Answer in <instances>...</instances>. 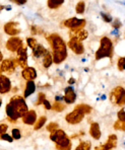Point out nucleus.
I'll return each mask as SVG.
<instances>
[{
	"label": "nucleus",
	"mask_w": 125,
	"mask_h": 150,
	"mask_svg": "<svg viewBox=\"0 0 125 150\" xmlns=\"http://www.w3.org/2000/svg\"><path fill=\"white\" fill-rule=\"evenodd\" d=\"M47 40L53 48V63L61 64L67 58V47L65 42L57 34L49 35Z\"/></svg>",
	"instance_id": "nucleus-1"
},
{
	"label": "nucleus",
	"mask_w": 125,
	"mask_h": 150,
	"mask_svg": "<svg viewBox=\"0 0 125 150\" xmlns=\"http://www.w3.org/2000/svg\"><path fill=\"white\" fill-rule=\"evenodd\" d=\"M113 55V43L108 37H103L100 41V47L96 52V60L103 58H111Z\"/></svg>",
	"instance_id": "nucleus-2"
},
{
	"label": "nucleus",
	"mask_w": 125,
	"mask_h": 150,
	"mask_svg": "<svg viewBox=\"0 0 125 150\" xmlns=\"http://www.w3.org/2000/svg\"><path fill=\"white\" fill-rule=\"evenodd\" d=\"M9 105H11L12 107L15 109V111L19 114V116L23 117L28 111V107L25 100V98L21 96H14L10 98Z\"/></svg>",
	"instance_id": "nucleus-3"
},
{
	"label": "nucleus",
	"mask_w": 125,
	"mask_h": 150,
	"mask_svg": "<svg viewBox=\"0 0 125 150\" xmlns=\"http://www.w3.org/2000/svg\"><path fill=\"white\" fill-rule=\"evenodd\" d=\"M110 100L114 105L123 107L125 103V90L123 87L117 86L110 92Z\"/></svg>",
	"instance_id": "nucleus-4"
},
{
	"label": "nucleus",
	"mask_w": 125,
	"mask_h": 150,
	"mask_svg": "<svg viewBox=\"0 0 125 150\" xmlns=\"http://www.w3.org/2000/svg\"><path fill=\"white\" fill-rule=\"evenodd\" d=\"M63 25L65 28H70L71 34H75L76 32L82 30L83 26L85 25V21L82 18H77V17H71L63 21Z\"/></svg>",
	"instance_id": "nucleus-5"
},
{
	"label": "nucleus",
	"mask_w": 125,
	"mask_h": 150,
	"mask_svg": "<svg viewBox=\"0 0 125 150\" xmlns=\"http://www.w3.org/2000/svg\"><path fill=\"white\" fill-rule=\"evenodd\" d=\"M85 115V112L76 105L73 111L70 112L69 114H67L66 116H65V121L70 125H77L83 120Z\"/></svg>",
	"instance_id": "nucleus-6"
},
{
	"label": "nucleus",
	"mask_w": 125,
	"mask_h": 150,
	"mask_svg": "<svg viewBox=\"0 0 125 150\" xmlns=\"http://www.w3.org/2000/svg\"><path fill=\"white\" fill-rule=\"evenodd\" d=\"M67 45H68L69 49L76 55H82L85 52V47H83L82 43L80 41H78L77 39H75L74 37H71V39L69 40Z\"/></svg>",
	"instance_id": "nucleus-7"
},
{
	"label": "nucleus",
	"mask_w": 125,
	"mask_h": 150,
	"mask_svg": "<svg viewBox=\"0 0 125 150\" xmlns=\"http://www.w3.org/2000/svg\"><path fill=\"white\" fill-rule=\"evenodd\" d=\"M21 47H23V40L18 37H11L6 42V49L10 52H16Z\"/></svg>",
	"instance_id": "nucleus-8"
},
{
	"label": "nucleus",
	"mask_w": 125,
	"mask_h": 150,
	"mask_svg": "<svg viewBox=\"0 0 125 150\" xmlns=\"http://www.w3.org/2000/svg\"><path fill=\"white\" fill-rule=\"evenodd\" d=\"M16 53H17L16 63L23 68L28 67V52H27V49L23 46V47L19 48V49L16 51Z\"/></svg>",
	"instance_id": "nucleus-9"
},
{
	"label": "nucleus",
	"mask_w": 125,
	"mask_h": 150,
	"mask_svg": "<svg viewBox=\"0 0 125 150\" xmlns=\"http://www.w3.org/2000/svg\"><path fill=\"white\" fill-rule=\"evenodd\" d=\"M19 23L16 21H10L4 25V32L11 37H14L21 33V28H18Z\"/></svg>",
	"instance_id": "nucleus-10"
},
{
	"label": "nucleus",
	"mask_w": 125,
	"mask_h": 150,
	"mask_svg": "<svg viewBox=\"0 0 125 150\" xmlns=\"http://www.w3.org/2000/svg\"><path fill=\"white\" fill-rule=\"evenodd\" d=\"M11 90V82L10 79L5 75L0 74V93L5 94Z\"/></svg>",
	"instance_id": "nucleus-11"
},
{
	"label": "nucleus",
	"mask_w": 125,
	"mask_h": 150,
	"mask_svg": "<svg viewBox=\"0 0 125 150\" xmlns=\"http://www.w3.org/2000/svg\"><path fill=\"white\" fill-rule=\"evenodd\" d=\"M15 69V63L11 59H5L2 60L0 64V72H7V73H12Z\"/></svg>",
	"instance_id": "nucleus-12"
},
{
	"label": "nucleus",
	"mask_w": 125,
	"mask_h": 150,
	"mask_svg": "<svg viewBox=\"0 0 125 150\" xmlns=\"http://www.w3.org/2000/svg\"><path fill=\"white\" fill-rule=\"evenodd\" d=\"M23 122L27 125H34L37 121V112L34 110H28V111L21 117Z\"/></svg>",
	"instance_id": "nucleus-13"
},
{
	"label": "nucleus",
	"mask_w": 125,
	"mask_h": 150,
	"mask_svg": "<svg viewBox=\"0 0 125 150\" xmlns=\"http://www.w3.org/2000/svg\"><path fill=\"white\" fill-rule=\"evenodd\" d=\"M5 112H6V115H7L8 120H9L10 122H16L19 118H21V117L19 116L18 112L15 111L14 108L12 107L11 105H9V103H7V105H6Z\"/></svg>",
	"instance_id": "nucleus-14"
},
{
	"label": "nucleus",
	"mask_w": 125,
	"mask_h": 150,
	"mask_svg": "<svg viewBox=\"0 0 125 150\" xmlns=\"http://www.w3.org/2000/svg\"><path fill=\"white\" fill-rule=\"evenodd\" d=\"M21 75H23V78L27 81H34L37 78V71L33 67H26L23 68Z\"/></svg>",
	"instance_id": "nucleus-15"
},
{
	"label": "nucleus",
	"mask_w": 125,
	"mask_h": 150,
	"mask_svg": "<svg viewBox=\"0 0 125 150\" xmlns=\"http://www.w3.org/2000/svg\"><path fill=\"white\" fill-rule=\"evenodd\" d=\"M64 100L65 103H67V105H71V103H73L74 101L76 100V94H75V91H74V89L72 88L71 86H68L65 88L64 90Z\"/></svg>",
	"instance_id": "nucleus-16"
},
{
	"label": "nucleus",
	"mask_w": 125,
	"mask_h": 150,
	"mask_svg": "<svg viewBox=\"0 0 125 150\" xmlns=\"http://www.w3.org/2000/svg\"><path fill=\"white\" fill-rule=\"evenodd\" d=\"M56 144V148L58 150H71L72 144L71 141H70V138L68 136H65L64 138H62L60 141H58Z\"/></svg>",
	"instance_id": "nucleus-17"
},
{
	"label": "nucleus",
	"mask_w": 125,
	"mask_h": 150,
	"mask_svg": "<svg viewBox=\"0 0 125 150\" xmlns=\"http://www.w3.org/2000/svg\"><path fill=\"white\" fill-rule=\"evenodd\" d=\"M116 146H117V136L112 134L108 137V141L101 147H102L103 150H112Z\"/></svg>",
	"instance_id": "nucleus-18"
},
{
	"label": "nucleus",
	"mask_w": 125,
	"mask_h": 150,
	"mask_svg": "<svg viewBox=\"0 0 125 150\" xmlns=\"http://www.w3.org/2000/svg\"><path fill=\"white\" fill-rule=\"evenodd\" d=\"M89 135L92 136L95 140H99L101 138V129H100V125L98 123L94 122L91 124V127H89Z\"/></svg>",
	"instance_id": "nucleus-19"
},
{
	"label": "nucleus",
	"mask_w": 125,
	"mask_h": 150,
	"mask_svg": "<svg viewBox=\"0 0 125 150\" xmlns=\"http://www.w3.org/2000/svg\"><path fill=\"white\" fill-rule=\"evenodd\" d=\"M65 136H66V134H65V132L63 131V130L57 129L56 131L51 132V134H50V139H51L54 143H57L62 138H64Z\"/></svg>",
	"instance_id": "nucleus-20"
},
{
	"label": "nucleus",
	"mask_w": 125,
	"mask_h": 150,
	"mask_svg": "<svg viewBox=\"0 0 125 150\" xmlns=\"http://www.w3.org/2000/svg\"><path fill=\"white\" fill-rule=\"evenodd\" d=\"M47 52H48V50L46 49L45 47H43L42 45L37 44L36 47L33 49V56H34L35 58H40V57L45 56V54Z\"/></svg>",
	"instance_id": "nucleus-21"
},
{
	"label": "nucleus",
	"mask_w": 125,
	"mask_h": 150,
	"mask_svg": "<svg viewBox=\"0 0 125 150\" xmlns=\"http://www.w3.org/2000/svg\"><path fill=\"white\" fill-rule=\"evenodd\" d=\"M36 90V84H35L34 81H27L26 83V88H25V92H23V98H27L30 96H32L33 93Z\"/></svg>",
	"instance_id": "nucleus-22"
},
{
	"label": "nucleus",
	"mask_w": 125,
	"mask_h": 150,
	"mask_svg": "<svg viewBox=\"0 0 125 150\" xmlns=\"http://www.w3.org/2000/svg\"><path fill=\"white\" fill-rule=\"evenodd\" d=\"M52 63H53V57H52L51 53L48 51L45 54V56L43 57V65L45 68H49Z\"/></svg>",
	"instance_id": "nucleus-23"
},
{
	"label": "nucleus",
	"mask_w": 125,
	"mask_h": 150,
	"mask_svg": "<svg viewBox=\"0 0 125 150\" xmlns=\"http://www.w3.org/2000/svg\"><path fill=\"white\" fill-rule=\"evenodd\" d=\"M75 39H77L78 41H80V42H82V41H85V39H87V37H89V33L87 32L85 30H78V32H76L75 34H74V36H73Z\"/></svg>",
	"instance_id": "nucleus-24"
},
{
	"label": "nucleus",
	"mask_w": 125,
	"mask_h": 150,
	"mask_svg": "<svg viewBox=\"0 0 125 150\" xmlns=\"http://www.w3.org/2000/svg\"><path fill=\"white\" fill-rule=\"evenodd\" d=\"M63 2L64 0H48V7L51 9H56L62 5Z\"/></svg>",
	"instance_id": "nucleus-25"
},
{
	"label": "nucleus",
	"mask_w": 125,
	"mask_h": 150,
	"mask_svg": "<svg viewBox=\"0 0 125 150\" xmlns=\"http://www.w3.org/2000/svg\"><path fill=\"white\" fill-rule=\"evenodd\" d=\"M92 144L89 141H80V144L76 146L75 150H91Z\"/></svg>",
	"instance_id": "nucleus-26"
},
{
	"label": "nucleus",
	"mask_w": 125,
	"mask_h": 150,
	"mask_svg": "<svg viewBox=\"0 0 125 150\" xmlns=\"http://www.w3.org/2000/svg\"><path fill=\"white\" fill-rule=\"evenodd\" d=\"M46 121H47V118L44 116H42L39 120L36 121V123L34 124V129L35 130H40L41 128H43V126L46 124Z\"/></svg>",
	"instance_id": "nucleus-27"
},
{
	"label": "nucleus",
	"mask_w": 125,
	"mask_h": 150,
	"mask_svg": "<svg viewBox=\"0 0 125 150\" xmlns=\"http://www.w3.org/2000/svg\"><path fill=\"white\" fill-rule=\"evenodd\" d=\"M51 110H53L55 112H62L65 110V105L61 101H55V103L53 105H51Z\"/></svg>",
	"instance_id": "nucleus-28"
},
{
	"label": "nucleus",
	"mask_w": 125,
	"mask_h": 150,
	"mask_svg": "<svg viewBox=\"0 0 125 150\" xmlns=\"http://www.w3.org/2000/svg\"><path fill=\"white\" fill-rule=\"evenodd\" d=\"M85 9V2H83V1H80L77 4H76V6H75L76 13H78V14H83Z\"/></svg>",
	"instance_id": "nucleus-29"
},
{
	"label": "nucleus",
	"mask_w": 125,
	"mask_h": 150,
	"mask_svg": "<svg viewBox=\"0 0 125 150\" xmlns=\"http://www.w3.org/2000/svg\"><path fill=\"white\" fill-rule=\"evenodd\" d=\"M77 107L80 108L82 111L85 112V115L89 114V112H92V107L89 105H85V103H80V105H77Z\"/></svg>",
	"instance_id": "nucleus-30"
},
{
	"label": "nucleus",
	"mask_w": 125,
	"mask_h": 150,
	"mask_svg": "<svg viewBox=\"0 0 125 150\" xmlns=\"http://www.w3.org/2000/svg\"><path fill=\"white\" fill-rule=\"evenodd\" d=\"M46 100V94L44 93V92H40V93L38 94V100L36 101V103L35 105H43L44 100Z\"/></svg>",
	"instance_id": "nucleus-31"
},
{
	"label": "nucleus",
	"mask_w": 125,
	"mask_h": 150,
	"mask_svg": "<svg viewBox=\"0 0 125 150\" xmlns=\"http://www.w3.org/2000/svg\"><path fill=\"white\" fill-rule=\"evenodd\" d=\"M114 129L124 131V130H125V122H120V121L115 122V124H114Z\"/></svg>",
	"instance_id": "nucleus-32"
},
{
	"label": "nucleus",
	"mask_w": 125,
	"mask_h": 150,
	"mask_svg": "<svg viewBox=\"0 0 125 150\" xmlns=\"http://www.w3.org/2000/svg\"><path fill=\"white\" fill-rule=\"evenodd\" d=\"M27 43H28V46L31 48V49H34L37 45V40L35 39V38H28Z\"/></svg>",
	"instance_id": "nucleus-33"
},
{
	"label": "nucleus",
	"mask_w": 125,
	"mask_h": 150,
	"mask_svg": "<svg viewBox=\"0 0 125 150\" xmlns=\"http://www.w3.org/2000/svg\"><path fill=\"white\" fill-rule=\"evenodd\" d=\"M124 66H125V58L124 57H120V58L118 59V69H119L120 71H123L125 68Z\"/></svg>",
	"instance_id": "nucleus-34"
},
{
	"label": "nucleus",
	"mask_w": 125,
	"mask_h": 150,
	"mask_svg": "<svg viewBox=\"0 0 125 150\" xmlns=\"http://www.w3.org/2000/svg\"><path fill=\"white\" fill-rule=\"evenodd\" d=\"M57 129H59V126L57 123H50V124L47 126V130L50 132V133H51V132L56 131Z\"/></svg>",
	"instance_id": "nucleus-35"
},
{
	"label": "nucleus",
	"mask_w": 125,
	"mask_h": 150,
	"mask_svg": "<svg viewBox=\"0 0 125 150\" xmlns=\"http://www.w3.org/2000/svg\"><path fill=\"white\" fill-rule=\"evenodd\" d=\"M0 139H1V140L6 141V142H10V143H11L12 141H13V138H12V136L8 135L7 133L1 134V135H0Z\"/></svg>",
	"instance_id": "nucleus-36"
},
{
	"label": "nucleus",
	"mask_w": 125,
	"mask_h": 150,
	"mask_svg": "<svg viewBox=\"0 0 125 150\" xmlns=\"http://www.w3.org/2000/svg\"><path fill=\"white\" fill-rule=\"evenodd\" d=\"M117 116H118V121H120V122H125V110H124V108H122V109L118 112Z\"/></svg>",
	"instance_id": "nucleus-37"
},
{
	"label": "nucleus",
	"mask_w": 125,
	"mask_h": 150,
	"mask_svg": "<svg viewBox=\"0 0 125 150\" xmlns=\"http://www.w3.org/2000/svg\"><path fill=\"white\" fill-rule=\"evenodd\" d=\"M21 137V130L19 129H12V138L15 139V140H18Z\"/></svg>",
	"instance_id": "nucleus-38"
},
{
	"label": "nucleus",
	"mask_w": 125,
	"mask_h": 150,
	"mask_svg": "<svg viewBox=\"0 0 125 150\" xmlns=\"http://www.w3.org/2000/svg\"><path fill=\"white\" fill-rule=\"evenodd\" d=\"M101 16L103 17V21H106V23H111L112 21V16L110 14H107V13L101 12Z\"/></svg>",
	"instance_id": "nucleus-39"
},
{
	"label": "nucleus",
	"mask_w": 125,
	"mask_h": 150,
	"mask_svg": "<svg viewBox=\"0 0 125 150\" xmlns=\"http://www.w3.org/2000/svg\"><path fill=\"white\" fill-rule=\"evenodd\" d=\"M7 129H8V126L6 124H0V135L6 133V132H7Z\"/></svg>",
	"instance_id": "nucleus-40"
},
{
	"label": "nucleus",
	"mask_w": 125,
	"mask_h": 150,
	"mask_svg": "<svg viewBox=\"0 0 125 150\" xmlns=\"http://www.w3.org/2000/svg\"><path fill=\"white\" fill-rule=\"evenodd\" d=\"M121 25H122V23H120L119 19H116V21H114V23H113V28H116V30H118V28H119Z\"/></svg>",
	"instance_id": "nucleus-41"
},
{
	"label": "nucleus",
	"mask_w": 125,
	"mask_h": 150,
	"mask_svg": "<svg viewBox=\"0 0 125 150\" xmlns=\"http://www.w3.org/2000/svg\"><path fill=\"white\" fill-rule=\"evenodd\" d=\"M10 1L14 2L15 4H18V5H23L27 3V0H10Z\"/></svg>",
	"instance_id": "nucleus-42"
},
{
	"label": "nucleus",
	"mask_w": 125,
	"mask_h": 150,
	"mask_svg": "<svg viewBox=\"0 0 125 150\" xmlns=\"http://www.w3.org/2000/svg\"><path fill=\"white\" fill-rule=\"evenodd\" d=\"M43 105H45L46 110H51V103H50L49 101H48L47 100H44Z\"/></svg>",
	"instance_id": "nucleus-43"
},
{
	"label": "nucleus",
	"mask_w": 125,
	"mask_h": 150,
	"mask_svg": "<svg viewBox=\"0 0 125 150\" xmlns=\"http://www.w3.org/2000/svg\"><path fill=\"white\" fill-rule=\"evenodd\" d=\"M32 34L33 35H37V30H36V26H35V25L32 26Z\"/></svg>",
	"instance_id": "nucleus-44"
},
{
	"label": "nucleus",
	"mask_w": 125,
	"mask_h": 150,
	"mask_svg": "<svg viewBox=\"0 0 125 150\" xmlns=\"http://www.w3.org/2000/svg\"><path fill=\"white\" fill-rule=\"evenodd\" d=\"M68 83L69 84H73V83H75V79L74 78H70L68 80Z\"/></svg>",
	"instance_id": "nucleus-45"
},
{
	"label": "nucleus",
	"mask_w": 125,
	"mask_h": 150,
	"mask_svg": "<svg viewBox=\"0 0 125 150\" xmlns=\"http://www.w3.org/2000/svg\"><path fill=\"white\" fill-rule=\"evenodd\" d=\"M62 96H56V98H55V100L56 101H61V100H62Z\"/></svg>",
	"instance_id": "nucleus-46"
},
{
	"label": "nucleus",
	"mask_w": 125,
	"mask_h": 150,
	"mask_svg": "<svg viewBox=\"0 0 125 150\" xmlns=\"http://www.w3.org/2000/svg\"><path fill=\"white\" fill-rule=\"evenodd\" d=\"M3 60V55H2V53H1V51H0V62Z\"/></svg>",
	"instance_id": "nucleus-47"
},
{
	"label": "nucleus",
	"mask_w": 125,
	"mask_h": 150,
	"mask_svg": "<svg viewBox=\"0 0 125 150\" xmlns=\"http://www.w3.org/2000/svg\"><path fill=\"white\" fill-rule=\"evenodd\" d=\"M3 8H4V6H0V10L3 9Z\"/></svg>",
	"instance_id": "nucleus-48"
},
{
	"label": "nucleus",
	"mask_w": 125,
	"mask_h": 150,
	"mask_svg": "<svg viewBox=\"0 0 125 150\" xmlns=\"http://www.w3.org/2000/svg\"><path fill=\"white\" fill-rule=\"evenodd\" d=\"M1 105H2V100H0V107H1Z\"/></svg>",
	"instance_id": "nucleus-49"
}]
</instances>
